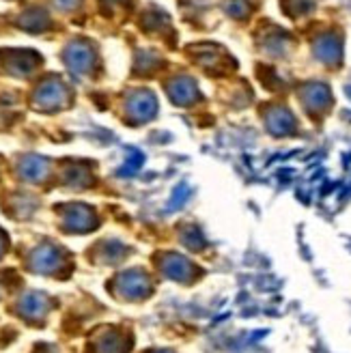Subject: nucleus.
Masks as SVG:
<instances>
[{"instance_id":"obj_1","label":"nucleus","mask_w":351,"mask_h":353,"mask_svg":"<svg viewBox=\"0 0 351 353\" xmlns=\"http://www.w3.org/2000/svg\"><path fill=\"white\" fill-rule=\"evenodd\" d=\"M69 65H72L74 69H84L86 65L91 63V57H89V50L82 48V46H74L72 50H69V57H67Z\"/></svg>"}]
</instances>
